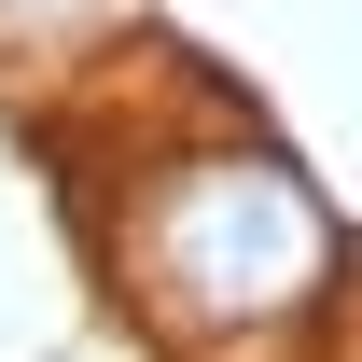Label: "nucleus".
<instances>
[{"label":"nucleus","instance_id":"f257e3e1","mask_svg":"<svg viewBox=\"0 0 362 362\" xmlns=\"http://www.w3.org/2000/svg\"><path fill=\"white\" fill-rule=\"evenodd\" d=\"M334 279V209L265 139H195L126 168V293L168 334H265L307 320Z\"/></svg>","mask_w":362,"mask_h":362},{"label":"nucleus","instance_id":"f03ea898","mask_svg":"<svg viewBox=\"0 0 362 362\" xmlns=\"http://www.w3.org/2000/svg\"><path fill=\"white\" fill-rule=\"evenodd\" d=\"M84 14H112V0H0V28H14V42H42V28H84Z\"/></svg>","mask_w":362,"mask_h":362}]
</instances>
